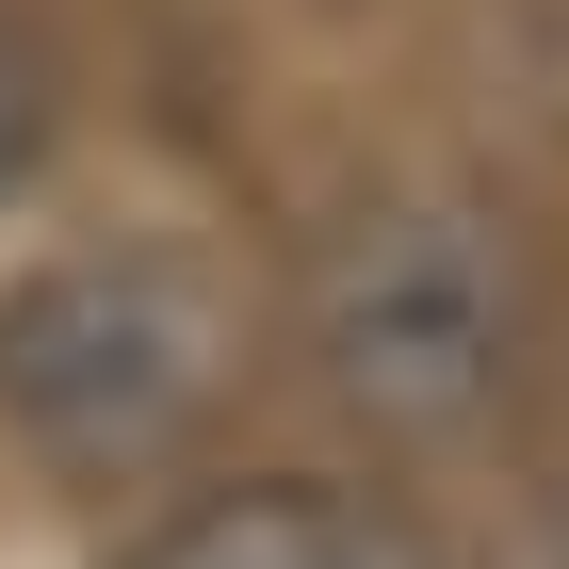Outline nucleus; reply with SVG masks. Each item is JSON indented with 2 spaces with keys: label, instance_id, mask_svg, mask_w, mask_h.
I'll list each match as a JSON object with an SVG mask.
<instances>
[{
  "label": "nucleus",
  "instance_id": "1",
  "mask_svg": "<svg viewBox=\"0 0 569 569\" xmlns=\"http://www.w3.org/2000/svg\"><path fill=\"white\" fill-rule=\"evenodd\" d=\"M228 391V293L196 244H66L0 293V423L33 456H147Z\"/></svg>",
  "mask_w": 569,
  "mask_h": 569
},
{
  "label": "nucleus",
  "instance_id": "2",
  "mask_svg": "<svg viewBox=\"0 0 569 569\" xmlns=\"http://www.w3.org/2000/svg\"><path fill=\"white\" fill-rule=\"evenodd\" d=\"M309 326H326V375H342L375 423H488V407L521 391V244L472 212V196H375V212L326 244L309 277Z\"/></svg>",
  "mask_w": 569,
  "mask_h": 569
},
{
  "label": "nucleus",
  "instance_id": "3",
  "mask_svg": "<svg viewBox=\"0 0 569 569\" xmlns=\"http://www.w3.org/2000/svg\"><path fill=\"white\" fill-rule=\"evenodd\" d=\"M131 569H439V553L375 505V488H342V472H228V488H196Z\"/></svg>",
  "mask_w": 569,
  "mask_h": 569
},
{
  "label": "nucleus",
  "instance_id": "4",
  "mask_svg": "<svg viewBox=\"0 0 569 569\" xmlns=\"http://www.w3.org/2000/svg\"><path fill=\"white\" fill-rule=\"evenodd\" d=\"M33 163H49V66L0 33V212L33 196Z\"/></svg>",
  "mask_w": 569,
  "mask_h": 569
}]
</instances>
